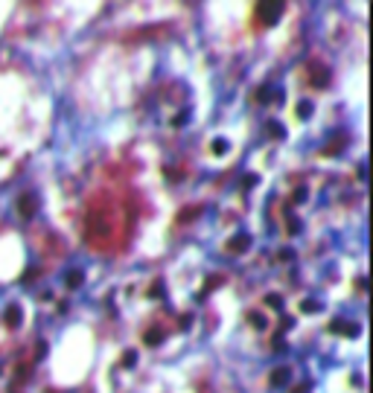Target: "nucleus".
I'll return each instance as SVG.
<instances>
[{
    "label": "nucleus",
    "mask_w": 373,
    "mask_h": 393,
    "mask_svg": "<svg viewBox=\"0 0 373 393\" xmlns=\"http://www.w3.org/2000/svg\"><path fill=\"white\" fill-rule=\"evenodd\" d=\"M20 213H24V216H26V219H30V216H32V210H35V198L32 195H26V198H20Z\"/></svg>",
    "instance_id": "obj_3"
},
{
    "label": "nucleus",
    "mask_w": 373,
    "mask_h": 393,
    "mask_svg": "<svg viewBox=\"0 0 373 393\" xmlns=\"http://www.w3.org/2000/svg\"><path fill=\"white\" fill-rule=\"evenodd\" d=\"M120 222H122L120 207L114 201H108V198H100L96 204L88 210V224H85L88 245L96 248V251H111L117 245V239L122 236Z\"/></svg>",
    "instance_id": "obj_1"
},
{
    "label": "nucleus",
    "mask_w": 373,
    "mask_h": 393,
    "mask_svg": "<svg viewBox=\"0 0 373 393\" xmlns=\"http://www.w3.org/2000/svg\"><path fill=\"white\" fill-rule=\"evenodd\" d=\"M280 15H283V3H256V17L262 23H274Z\"/></svg>",
    "instance_id": "obj_2"
}]
</instances>
